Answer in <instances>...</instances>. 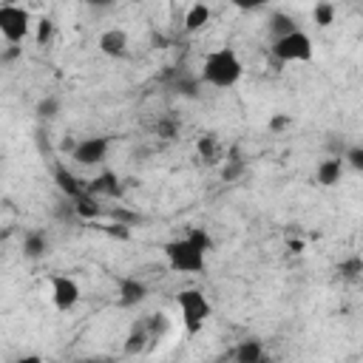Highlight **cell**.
I'll use <instances>...</instances> for the list:
<instances>
[{
    "mask_svg": "<svg viewBox=\"0 0 363 363\" xmlns=\"http://www.w3.org/2000/svg\"><path fill=\"white\" fill-rule=\"evenodd\" d=\"M241 74H244L241 57H238L230 45H221V48L204 54L199 82L213 85V88H233V85L241 79Z\"/></svg>",
    "mask_w": 363,
    "mask_h": 363,
    "instance_id": "cell-1",
    "label": "cell"
},
{
    "mask_svg": "<svg viewBox=\"0 0 363 363\" xmlns=\"http://www.w3.org/2000/svg\"><path fill=\"white\" fill-rule=\"evenodd\" d=\"M176 303H179V315H182L184 332H187L190 337L199 335V332L204 329V323L210 320V315H213V303L207 301V295H204L201 289L190 286V289H182V292L176 295Z\"/></svg>",
    "mask_w": 363,
    "mask_h": 363,
    "instance_id": "cell-2",
    "label": "cell"
},
{
    "mask_svg": "<svg viewBox=\"0 0 363 363\" xmlns=\"http://www.w3.org/2000/svg\"><path fill=\"white\" fill-rule=\"evenodd\" d=\"M164 255H167V267L173 272H204L207 267V255L201 250H196L184 235L182 238H173L164 244Z\"/></svg>",
    "mask_w": 363,
    "mask_h": 363,
    "instance_id": "cell-3",
    "label": "cell"
},
{
    "mask_svg": "<svg viewBox=\"0 0 363 363\" xmlns=\"http://www.w3.org/2000/svg\"><path fill=\"white\" fill-rule=\"evenodd\" d=\"M272 57L278 62H309L315 57V43L303 28H295L292 34L272 40Z\"/></svg>",
    "mask_w": 363,
    "mask_h": 363,
    "instance_id": "cell-4",
    "label": "cell"
},
{
    "mask_svg": "<svg viewBox=\"0 0 363 363\" xmlns=\"http://www.w3.org/2000/svg\"><path fill=\"white\" fill-rule=\"evenodd\" d=\"M0 34L9 45H23L31 34V14L23 6L0 3Z\"/></svg>",
    "mask_w": 363,
    "mask_h": 363,
    "instance_id": "cell-5",
    "label": "cell"
},
{
    "mask_svg": "<svg viewBox=\"0 0 363 363\" xmlns=\"http://www.w3.org/2000/svg\"><path fill=\"white\" fill-rule=\"evenodd\" d=\"M108 150H111V139L108 136H85L77 142L71 159L82 167H96L108 159Z\"/></svg>",
    "mask_w": 363,
    "mask_h": 363,
    "instance_id": "cell-6",
    "label": "cell"
},
{
    "mask_svg": "<svg viewBox=\"0 0 363 363\" xmlns=\"http://www.w3.org/2000/svg\"><path fill=\"white\" fill-rule=\"evenodd\" d=\"M79 298H82L79 284L71 275H54L51 278V303L57 312H71L79 303Z\"/></svg>",
    "mask_w": 363,
    "mask_h": 363,
    "instance_id": "cell-7",
    "label": "cell"
},
{
    "mask_svg": "<svg viewBox=\"0 0 363 363\" xmlns=\"http://www.w3.org/2000/svg\"><path fill=\"white\" fill-rule=\"evenodd\" d=\"M85 193L94 196V199H119L122 196V182L113 170H102L99 176H94L88 184H85Z\"/></svg>",
    "mask_w": 363,
    "mask_h": 363,
    "instance_id": "cell-8",
    "label": "cell"
},
{
    "mask_svg": "<svg viewBox=\"0 0 363 363\" xmlns=\"http://www.w3.org/2000/svg\"><path fill=\"white\" fill-rule=\"evenodd\" d=\"M145 298H147V284H145L142 278H136V275L119 278V306L133 309V306H139Z\"/></svg>",
    "mask_w": 363,
    "mask_h": 363,
    "instance_id": "cell-9",
    "label": "cell"
},
{
    "mask_svg": "<svg viewBox=\"0 0 363 363\" xmlns=\"http://www.w3.org/2000/svg\"><path fill=\"white\" fill-rule=\"evenodd\" d=\"M54 182H57L60 193H62L68 201H77L79 196H85V182H79L65 164H54Z\"/></svg>",
    "mask_w": 363,
    "mask_h": 363,
    "instance_id": "cell-10",
    "label": "cell"
},
{
    "mask_svg": "<svg viewBox=\"0 0 363 363\" xmlns=\"http://www.w3.org/2000/svg\"><path fill=\"white\" fill-rule=\"evenodd\" d=\"M233 360H235V363H272V360L267 357L264 340H258V337L241 340V343L233 349Z\"/></svg>",
    "mask_w": 363,
    "mask_h": 363,
    "instance_id": "cell-11",
    "label": "cell"
},
{
    "mask_svg": "<svg viewBox=\"0 0 363 363\" xmlns=\"http://www.w3.org/2000/svg\"><path fill=\"white\" fill-rule=\"evenodd\" d=\"M162 79L167 82V88H170V91H176V94H182V96H196V94H199V88H201L199 77H190V74H187V71H182V68L167 71Z\"/></svg>",
    "mask_w": 363,
    "mask_h": 363,
    "instance_id": "cell-12",
    "label": "cell"
},
{
    "mask_svg": "<svg viewBox=\"0 0 363 363\" xmlns=\"http://www.w3.org/2000/svg\"><path fill=\"white\" fill-rule=\"evenodd\" d=\"M99 51L105 57H122L128 51V34L122 28H105L99 34Z\"/></svg>",
    "mask_w": 363,
    "mask_h": 363,
    "instance_id": "cell-13",
    "label": "cell"
},
{
    "mask_svg": "<svg viewBox=\"0 0 363 363\" xmlns=\"http://www.w3.org/2000/svg\"><path fill=\"white\" fill-rule=\"evenodd\" d=\"M343 159L340 156H329V159H323V162H318V170H315V179H318V184L320 187H335L337 182H340V176H343Z\"/></svg>",
    "mask_w": 363,
    "mask_h": 363,
    "instance_id": "cell-14",
    "label": "cell"
},
{
    "mask_svg": "<svg viewBox=\"0 0 363 363\" xmlns=\"http://www.w3.org/2000/svg\"><path fill=\"white\" fill-rule=\"evenodd\" d=\"M150 335H147V326H145V318L136 320L125 337V354H142L145 349H150Z\"/></svg>",
    "mask_w": 363,
    "mask_h": 363,
    "instance_id": "cell-15",
    "label": "cell"
},
{
    "mask_svg": "<svg viewBox=\"0 0 363 363\" xmlns=\"http://www.w3.org/2000/svg\"><path fill=\"white\" fill-rule=\"evenodd\" d=\"M45 252H48V235H45L43 230L26 233V238H23V255H26L28 261H40Z\"/></svg>",
    "mask_w": 363,
    "mask_h": 363,
    "instance_id": "cell-16",
    "label": "cell"
},
{
    "mask_svg": "<svg viewBox=\"0 0 363 363\" xmlns=\"http://www.w3.org/2000/svg\"><path fill=\"white\" fill-rule=\"evenodd\" d=\"M207 23H210V6H207V3H193V6L184 11V31H187V34L201 31Z\"/></svg>",
    "mask_w": 363,
    "mask_h": 363,
    "instance_id": "cell-17",
    "label": "cell"
},
{
    "mask_svg": "<svg viewBox=\"0 0 363 363\" xmlns=\"http://www.w3.org/2000/svg\"><path fill=\"white\" fill-rule=\"evenodd\" d=\"M244 173H247V159L241 156L238 147H230V153L224 159V167H221V179L224 182H238Z\"/></svg>",
    "mask_w": 363,
    "mask_h": 363,
    "instance_id": "cell-18",
    "label": "cell"
},
{
    "mask_svg": "<svg viewBox=\"0 0 363 363\" xmlns=\"http://www.w3.org/2000/svg\"><path fill=\"white\" fill-rule=\"evenodd\" d=\"M71 210H74V216L77 218H82V221H96L105 210H102V204H99V199H94V196H79L77 201H71Z\"/></svg>",
    "mask_w": 363,
    "mask_h": 363,
    "instance_id": "cell-19",
    "label": "cell"
},
{
    "mask_svg": "<svg viewBox=\"0 0 363 363\" xmlns=\"http://www.w3.org/2000/svg\"><path fill=\"white\" fill-rule=\"evenodd\" d=\"M196 150H199V159H201V162H207V164H216V162L221 159V147H218V139H216L213 133L199 136Z\"/></svg>",
    "mask_w": 363,
    "mask_h": 363,
    "instance_id": "cell-20",
    "label": "cell"
},
{
    "mask_svg": "<svg viewBox=\"0 0 363 363\" xmlns=\"http://www.w3.org/2000/svg\"><path fill=\"white\" fill-rule=\"evenodd\" d=\"M298 26H295V20L286 14V11H272V17H269V34H272V40H278V37H286V34H292Z\"/></svg>",
    "mask_w": 363,
    "mask_h": 363,
    "instance_id": "cell-21",
    "label": "cell"
},
{
    "mask_svg": "<svg viewBox=\"0 0 363 363\" xmlns=\"http://www.w3.org/2000/svg\"><path fill=\"white\" fill-rule=\"evenodd\" d=\"M60 108H62V102H60V96H43L40 102H37V108H34V113H37V119H43V122H51V119H57L60 116Z\"/></svg>",
    "mask_w": 363,
    "mask_h": 363,
    "instance_id": "cell-22",
    "label": "cell"
},
{
    "mask_svg": "<svg viewBox=\"0 0 363 363\" xmlns=\"http://www.w3.org/2000/svg\"><path fill=\"white\" fill-rule=\"evenodd\" d=\"M360 272H363V258L360 255H349V258H343L340 264H337V275L343 278V281H360Z\"/></svg>",
    "mask_w": 363,
    "mask_h": 363,
    "instance_id": "cell-23",
    "label": "cell"
},
{
    "mask_svg": "<svg viewBox=\"0 0 363 363\" xmlns=\"http://www.w3.org/2000/svg\"><path fill=\"white\" fill-rule=\"evenodd\" d=\"M184 238H187V241H190V244H193L196 250H201L204 255H207V252H210V250L216 247V241H213V235H210V233H207L204 227H190V230L184 233Z\"/></svg>",
    "mask_w": 363,
    "mask_h": 363,
    "instance_id": "cell-24",
    "label": "cell"
},
{
    "mask_svg": "<svg viewBox=\"0 0 363 363\" xmlns=\"http://www.w3.org/2000/svg\"><path fill=\"white\" fill-rule=\"evenodd\" d=\"M108 218H111L113 224H125V227H133V224L142 221V216H139L136 210H128V207H122V204L111 207V210H108Z\"/></svg>",
    "mask_w": 363,
    "mask_h": 363,
    "instance_id": "cell-25",
    "label": "cell"
},
{
    "mask_svg": "<svg viewBox=\"0 0 363 363\" xmlns=\"http://www.w3.org/2000/svg\"><path fill=\"white\" fill-rule=\"evenodd\" d=\"M145 326H147V335H150V343H156L164 332H167V315H162V312H156V315H147L145 318Z\"/></svg>",
    "mask_w": 363,
    "mask_h": 363,
    "instance_id": "cell-26",
    "label": "cell"
},
{
    "mask_svg": "<svg viewBox=\"0 0 363 363\" xmlns=\"http://www.w3.org/2000/svg\"><path fill=\"white\" fill-rule=\"evenodd\" d=\"M340 159H343V164H349L354 173H360V170H363V145H349V147H343Z\"/></svg>",
    "mask_w": 363,
    "mask_h": 363,
    "instance_id": "cell-27",
    "label": "cell"
},
{
    "mask_svg": "<svg viewBox=\"0 0 363 363\" xmlns=\"http://www.w3.org/2000/svg\"><path fill=\"white\" fill-rule=\"evenodd\" d=\"M312 20H315L320 28L332 26V23H335V6H332V3H318V6L312 9Z\"/></svg>",
    "mask_w": 363,
    "mask_h": 363,
    "instance_id": "cell-28",
    "label": "cell"
},
{
    "mask_svg": "<svg viewBox=\"0 0 363 363\" xmlns=\"http://www.w3.org/2000/svg\"><path fill=\"white\" fill-rule=\"evenodd\" d=\"M51 37H54V20L51 17H40L37 20V34H34L37 45H48Z\"/></svg>",
    "mask_w": 363,
    "mask_h": 363,
    "instance_id": "cell-29",
    "label": "cell"
},
{
    "mask_svg": "<svg viewBox=\"0 0 363 363\" xmlns=\"http://www.w3.org/2000/svg\"><path fill=\"white\" fill-rule=\"evenodd\" d=\"M156 136H162V139H176V133H179V122L173 119V116H164V119H159L156 122Z\"/></svg>",
    "mask_w": 363,
    "mask_h": 363,
    "instance_id": "cell-30",
    "label": "cell"
},
{
    "mask_svg": "<svg viewBox=\"0 0 363 363\" xmlns=\"http://www.w3.org/2000/svg\"><path fill=\"white\" fill-rule=\"evenodd\" d=\"M96 230H102L105 235H111V238H119V241H128L130 238V227H125V224H94Z\"/></svg>",
    "mask_w": 363,
    "mask_h": 363,
    "instance_id": "cell-31",
    "label": "cell"
},
{
    "mask_svg": "<svg viewBox=\"0 0 363 363\" xmlns=\"http://www.w3.org/2000/svg\"><path fill=\"white\" fill-rule=\"evenodd\" d=\"M23 57V45H6L0 48V68H11Z\"/></svg>",
    "mask_w": 363,
    "mask_h": 363,
    "instance_id": "cell-32",
    "label": "cell"
},
{
    "mask_svg": "<svg viewBox=\"0 0 363 363\" xmlns=\"http://www.w3.org/2000/svg\"><path fill=\"white\" fill-rule=\"evenodd\" d=\"M292 125V116H286V113H275L272 119H269V130H284V128H289Z\"/></svg>",
    "mask_w": 363,
    "mask_h": 363,
    "instance_id": "cell-33",
    "label": "cell"
},
{
    "mask_svg": "<svg viewBox=\"0 0 363 363\" xmlns=\"http://www.w3.org/2000/svg\"><path fill=\"white\" fill-rule=\"evenodd\" d=\"M11 363H43V357H40V354H23V357H17V360H11Z\"/></svg>",
    "mask_w": 363,
    "mask_h": 363,
    "instance_id": "cell-34",
    "label": "cell"
},
{
    "mask_svg": "<svg viewBox=\"0 0 363 363\" xmlns=\"http://www.w3.org/2000/svg\"><path fill=\"white\" fill-rule=\"evenodd\" d=\"M289 250H292V252H301V250H303V244H301V241H289Z\"/></svg>",
    "mask_w": 363,
    "mask_h": 363,
    "instance_id": "cell-35",
    "label": "cell"
},
{
    "mask_svg": "<svg viewBox=\"0 0 363 363\" xmlns=\"http://www.w3.org/2000/svg\"><path fill=\"white\" fill-rule=\"evenodd\" d=\"M9 235H11V230H9V227H6V230H0V244H3Z\"/></svg>",
    "mask_w": 363,
    "mask_h": 363,
    "instance_id": "cell-36",
    "label": "cell"
},
{
    "mask_svg": "<svg viewBox=\"0 0 363 363\" xmlns=\"http://www.w3.org/2000/svg\"><path fill=\"white\" fill-rule=\"evenodd\" d=\"M77 363H108V360H77Z\"/></svg>",
    "mask_w": 363,
    "mask_h": 363,
    "instance_id": "cell-37",
    "label": "cell"
}]
</instances>
